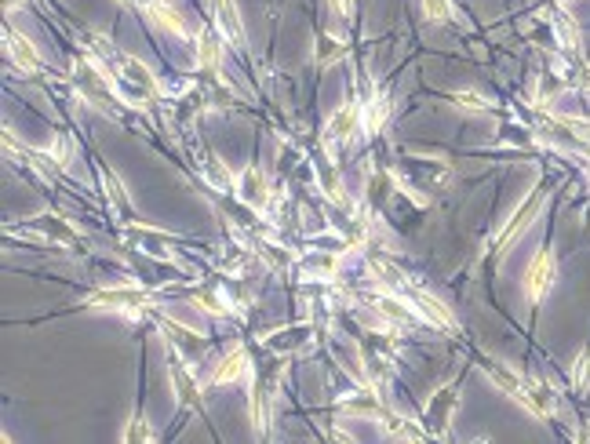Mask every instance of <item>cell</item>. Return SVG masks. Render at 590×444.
I'll use <instances>...</instances> for the list:
<instances>
[{
  "mask_svg": "<svg viewBox=\"0 0 590 444\" xmlns=\"http://www.w3.org/2000/svg\"><path fill=\"white\" fill-rule=\"evenodd\" d=\"M551 273H554V259H551V255H536V262H532V269H529V288H532L536 299H539L546 288H551Z\"/></svg>",
  "mask_w": 590,
  "mask_h": 444,
  "instance_id": "6da1fadb",
  "label": "cell"
},
{
  "mask_svg": "<svg viewBox=\"0 0 590 444\" xmlns=\"http://www.w3.org/2000/svg\"><path fill=\"white\" fill-rule=\"evenodd\" d=\"M353 124H357V106H343V113H335V117H332L328 135H332V139H350Z\"/></svg>",
  "mask_w": 590,
  "mask_h": 444,
  "instance_id": "7a4b0ae2",
  "label": "cell"
},
{
  "mask_svg": "<svg viewBox=\"0 0 590 444\" xmlns=\"http://www.w3.org/2000/svg\"><path fill=\"white\" fill-rule=\"evenodd\" d=\"M11 55H15L18 66H23V73H33V70H37V51L30 48V40L11 37Z\"/></svg>",
  "mask_w": 590,
  "mask_h": 444,
  "instance_id": "3957f363",
  "label": "cell"
},
{
  "mask_svg": "<svg viewBox=\"0 0 590 444\" xmlns=\"http://www.w3.org/2000/svg\"><path fill=\"white\" fill-rule=\"evenodd\" d=\"M244 372V350H234L226 357V361L215 368V383H230V379H237Z\"/></svg>",
  "mask_w": 590,
  "mask_h": 444,
  "instance_id": "277c9868",
  "label": "cell"
},
{
  "mask_svg": "<svg viewBox=\"0 0 590 444\" xmlns=\"http://www.w3.org/2000/svg\"><path fill=\"white\" fill-rule=\"evenodd\" d=\"M215 4H219V23L226 26V37L241 40V23H237V11H234V4H230V0H215Z\"/></svg>",
  "mask_w": 590,
  "mask_h": 444,
  "instance_id": "5b68a950",
  "label": "cell"
},
{
  "mask_svg": "<svg viewBox=\"0 0 590 444\" xmlns=\"http://www.w3.org/2000/svg\"><path fill=\"white\" fill-rule=\"evenodd\" d=\"M241 186H244V197H248L251 204H263V201H266V182H263L259 172H248Z\"/></svg>",
  "mask_w": 590,
  "mask_h": 444,
  "instance_id": "8992f818",
  "label": "cell"
},
{
  "mask_svg": "<svg viewBox=\"0 0 590 444\" xmlns=\"http://www.w3.org/2000/svg\"><path fill=\"white\" fill-rule=\"evenodd\" d=\"M197 58H201V66H212V62L219 58V44H215V37H212V33H201Z\"/></svg>",
  "mask_w": 590,
  "mask_h": 444,
  "instance_id": "52a82bcc",
  "label": "cell"
},
{
  "mask_svg": "<svg viewBox=\"0 0 590 444\" xmlns=\"http://www.w3.org/2000/svg\"><path fill=\"white\" fill-rule=\"evenodd\" d=\"M423 11L434 23H441V18H448V0H423Z\"/></svg>",
  "mask_w": 590,
  "mask_h": 444,
  "instance_id": "ba28073f",
  "label": "cell"
}]
</instances>
